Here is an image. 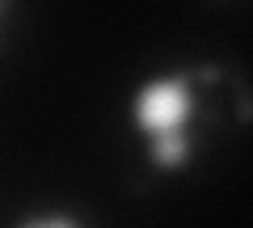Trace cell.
Here are the masks:
<instances>
[{"label":"cell","instance_id":"6da1fadb","mask_svg":"<svg viewBox=\"0 0 253 228\" xmlns=\"http://www.w3.org/2000/svg\"><path fill=\"white\" fill-rule=\"evenodd\" d=\"M194 81L190 72H161L148 76L131 97V123L148 144V161L161 174H177L194 161Z\"/></svg>","mask_w":253,"mask_h":228},{"label":"cell","instance_id":"7a4b0ae2","mask_svg":"<svg viewBox=\"0 0 253 228\" xmlns=\"http://www.w3.org/2000/svg\"><path fill=\"white\" fill-rule=\"evenodd\" d=\"M17 228H84L81 220L72 216V211H34V216H26V220H17Z\"/></svg>","mask_w":253,"mask_h":228},{"label":"cell","instance_id":"3957f363","mask_svg":"<svg viewBox=\"0 0 253 228\" xmlns=\"http://www.w3.org/2000/svg\"><path fill=\"white\" fill-rule=\"evenodd\" d=\"M9 4L13 0H0V30H4V21H9Z\"/></svg>","mask_w":253,"mask_h":228}]
</instances>
